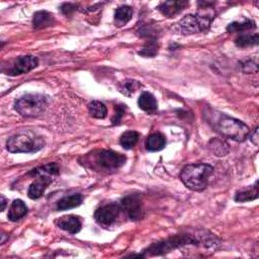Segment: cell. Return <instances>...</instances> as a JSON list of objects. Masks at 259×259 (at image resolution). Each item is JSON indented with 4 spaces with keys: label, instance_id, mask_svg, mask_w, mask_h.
I'll return each mask as SVG.
<instances>
[{
    "label": "cell",
    "instance_id": "obj_2",
    "mask_svg": "<svg viewBox=\"0 0 259 259\" xmlns=\"http://www.w3.org/2000/svg\"><path fill=\"white\" fill-rule=\"evenodd\" d=\"M212 172L213 168L209 164H189L182 169L180 179L187 188L194 191H201L206 188Z\"/></svg>",
    "mask_w": 259,
    "mask_h": 259
},
{
    "label": "cell",
    "instance_id": "obj_16",
    "mask_svg": "<svg viewBox=\"0 0 259 259\" xmlns=\"http://www.w3.org/2000/svg\"><path fill=\"white\" fill-rule=\"evenodd\" d=\"M82 201H83V196L80 193L70 194V195L64 196L57 202V209L58 210L71 209L79 206L82 203Z\"/></svg>",
    "mask_w": 259,
    "mask_h": 259
},
{
    "label": "cell",
    "instance_id": "obj_27",
    "mask_svg": "<svg viewBox=\"0 0 259 259\" xmlns=\"http://www.w3.org/2000/svg\"><path fill=\"white\" fill-rule=\"evenodd\" d=\"M158 51V45L156 40H151L146 44V46L142 49L140 52V55L145 57H154L157 54Z\"/></svg>",
    "mask_w": 259,
    "mask_h": 259
},
{
    "label": "cell",
    "instance_id": "obj_12",
    "mask_svg": "<svg viewBox=\"0 0 259 259\" xmlns=\"http://www.w3.org/2000/svg\"><path fill=\"white\" fill-rule=\"evenodd\" d=\"M188 5L187 1L179 0V1H164L159 4L158 10L165 15L166 17H174L179 14L186 6Z\"/></svg>",
    "mask_w": 259,
    "mask_h": 259
},
{
    "label": "cell",
    "instance_id": "obj_5",
    "mask_svg": "<svg viewBox=\"0 0 259 259\" xmlns=\"http://www.w3.org/2000/svg\"><path fill=\"white\" fill-rule=\"evenodd\" d=\"M38 64V60L36 57L27 55V56H20L14 59L11 65L8 67L6 74L10 76H18L21 74H25L33 70Z\"/></svg>",
    "mask_w": 259,
    "mask_h": 259
},
{
    "label": "cell",
    "instance_id": "obj_30",
    "mask_svg": "<svg viewBox=\"0 0 259 259\" xmlns=\"http://www.w3.org/2000/svg\"><path fill=\"white\" fill-rule=\"evenodd\" d=\"M249 137H250V140L251 142L257 146L258 145V141H259V134H258V127H256L253 132L249 133Z\"/></svg>",
    "mask_w": 259,
    "mask_h": 259
},
{
    "label": "cell",
    "instance_id": "obj_15",
    "mask_svg": "<svg viewBox=\"0 0 259 259\" xmlns=\"http://www.w3.org/2000/svg\"><path fill=\"white\" fill-rule=\"evenodd\" d=\"M55 17L53 14L46 10H40L34 13L32 24L34 28H45L55 24Z\"/></svg>",
    "mask_w": 259,
    "mask_h": 259
},
{
    "label": "cell",
    "instance_id": "obj_25",
    "mask_svg": "<svg viewBox=\"0 0 259 259\" xmlns=\"http://www.w3.org/2000/svg\"><path fill=\"white\" fill-rule=\"evenodd\" d=\"M59 172V166L56 163H51L48 165H45L42 167L39 168H35L33 170H31L28 174L32 175V176H38V175H56Z\"/></svg>",
    "mask_w": 259,
    "mask_h": 259
},
{
    "label": "cell",
    "instance_id": "obj_26",
    "mask_svg": "<svg viewBox=\"0 0 259 259\" xmlns=\"http://www.w3.org/2000/svg\"><path fill=\"white\" fill-rule=\"evenodd\" d=\"M235 44L240 47V48H246V47H250V46H254L258 44V33H254V34H242L239 35L236 40Z\"/></svg>",
    "mask_w": 259,
    "mask_h": 259
},
{
    "label": "cell",
    "instance_id": "obj_1",
    "mask_svg": "<svg viewBox=\"0 0 259 259\" xmlns=\"http://www.w3.org/2000/svg\"><path fill=\"white\" fill-rule=\"evenodd\" d=\"M203 115L209 125L224 138L244 142L249 136L250 128L239 119L226 115L212 108H208L204 111Z\"/></svg>",
    "mask_w": 259,
    "mask_h": 259
},
{
    "label": "cell",
    "instance_id": "obj_11",
    "mask_svg": "<svg viewBox=\"0 0 259 259\" xmlns=\"http://www.w3.org/2000/svg\"><path fill=\"white\" fill-rule=\"evenodd\" d=\"M56 225L61 229L70 234H77L81 231L82 223L79 217L74 214H67L59 218L56 221Z\"/></svg>",
    "mask_w": 259,
    "mask_h": 259
},
{
    "label": "cell",
    "instance_id": "obj_8",
    "mask_svg": "<svg viewBox=\"0 0 259 259\" xmlns=\"http://www.w3.org/2000/svg\"><path fill=\"white\" fill-rule=\"evenodd\" d=\"M120 209L123 210L127 218L132 221H138L142 219L143 210H142V201L141 197L138 194H130L124 196L120 203Z\"/></svg>",
    "mask_w": 259,
    "mask_h": 259
},
{
    "label": "cell",
    "instance_id": "obj_9",
    "mask_svg": "<svg viewBox=\"0 0 259 259\" xmlns=\"http://www.w3.org/2000/svg\"><path fill=\"white\" fill-rule=\"evenodd\" d=\"M201 4L202 6L199 7L196 14H194L197 19L200 32L206 31L210 27V24L215 17V10L212 7H210V5L206 6L204 3Z\"/></svg>",
    "mask_w": 259,
    "mask_h": 259
},
{
    "label": "cell",
    "instance_id": "obj_24",
    "mask_svg": "<svg viewBox=\"0 0 259 259\" xmlns=\"http://www.w3.org/2000/svg\"><path fill=\"white\" fill-rule=\"evenodd\" d=\"M89 114L94 118H104L107 115L106 106L97 100H93L88 104Z\"/></svg>",
    "mask_w": 259,
    "mask_h": 259
},
{
    "label": "cell",
    "instance_id": "obj_22",
    "mask_svg": "<svg viewBox=\"0 0 259 259\" xmlns=\"http://www.w3.org/2000/svg\"><path fill=\"white\" fill-rule=\"evenodd\" d=\"M140 135L136 131H126L124 132L119 139V143L123 149L128 150L132 149L139 141Z\"/></svg>",
    "mask_w": 259,
    "mask_h": 259
},
{
    "label": "cell",
    "instance_id": "obj_6",
    "mask_svg": "<svg viewBox=\"0 0 259 259\" xmlns=\"http://www.w3.org/2000/svg\"><path fill=\"white\" fill-rule=\"evenodd\" d=\"M120 210L121 209L119 204H116V203L103 204L95 210L94 218L99 225L103 227H109L115 222Z\"/></svg>",
    "mask_w": 259,
    "mask_h": 259
},
{
    "label": "cell",
    "instance_id": "obj_4",
    "mask_svg": "<svg viewBox=\"0 0 259 259\" xmlns=\"http://www.w3.org/2000/svg\"><path fill=\"white\" fill-rule=\"evenodd\" d=\"M49 105V98L41 94H26L15 101V110L26 117L40 115Z\"/></svg>",
    "mask_w": 259,
    "mask_h": 259
},
{
    "label": "cell",
    "instance_id": "obj_31",
    "mask_svg": "<svg viewBox=\"0 0 259 259\" xmlns=\"http://www.w3.org/2000/svg\"><path fill=\"white\" fill-rule=\"evenodd\" d=\"M6 201L7 199L4 197V195H1V210H4L5 209V206H6Z\"/></svg>",
    "mask_w": 259,
    "mask_h": 259
},
{
    "label": "cell",
    "instance_id": "obj_13",
    "mask_svg": "<svg viewBox=\"0 0 259 259\" xmlns=\"http://www.w3.org/2000/svg\"><path fill=\"white\" fill-rule=\"evenodd\" d=\"M178 27H179L181 33L186 34V35L200 32L197 19H196L195 15H193V14H188V15L184 16L179 21Z\"/></svg>",
    "mask_w": 259,
    "mask_h": 259
},
{
    "label": "cell",
    "instance_id": "obj_23",
    "mask_svg": "<svg viewBox=\"0 0 259 259\" xmlns=\"http://www.w3.org/2000/svg\"><path fill=\"white\" fill-rule=\"evenodd\" d=\"M256 27V24L254 20L245 18L243 21H235L230 23L227 26V30L229 32H238V31H245L249 29H254Z\"/></svg>",
    "mask_w": 259,
    "mask_h": 259
},
{
    "label": "cell",
    "instance_id": "obj_17",
    "mask_svg": "<svg viewBox=\"0 0 259 259\" xmlns=\"http://www.w3.org/2000/svg\"><path fill=\"white\" fill-rule=\"evenodd\" d=\"M256 198H258V181H256L252 186H248L237 191L234 197L235 201L237 202L251 201Z\"/></svg>",
    "mask_w": 259,
    "mask_h": 259
},
{
    "label": "cell",
    "instance_id": "obj_7",
    "mask_svg": "<svg viewBox=\"0 0 259 259\" xmlns=\"http://www.w3.org/2000/svg\"><path fill=\"white\" fill-rule=\"evenodd\" d=\"M126 157L111 150H103L98 155V164L103 170H116L124 165Z\"/></svg>",
    "mask_w": 259,
    "mask_h": 259
},
{
    "label": "cell",
    "instance_id": "obj_29",
    "mask_svg": "<svg viewBox=\"0 0 259 259\" xmlns=\"http://www.w3.org/2000/svg\"><path fill=\"white\" fill-rule=\"evenodd\" d=\"M75 9V5L72 4V3H64L62 6H61V11L66 14V15H69L71 14Z\"/></svg>",
    "mask_w": 259,
    "mask_h": 259
},
{
    "label": "cell",
    "instance_id": "obj_19",
    "mask_svg": "<svg viewBox=\"0 0 259 259\" xmlns=\"http://www.w3.org/2000/svg\"><path fill=\"white\" fill-rule=\"evenodd\" d=\"M27 212V206L21 199H15L11 203L8 210V219L12 222H15L22 217H24Z\"/></svg>",
    "mask_w": 259,
    "mask_h": 259
},
{
    "label": "cell",
    "instance_id": "obj_20",
    "mask_svg": "<svg viewBox=\"0 0 259 259\" xmlns=\"http://www.w3.org/2000/svg\"><path fill=\"white\" fill-rule=\"evenodd\" d=\"M133 15V10L127 5H122L115 9L114 12V22L117 26H122L126 24Z\"/></svg>",
    "mask_w": 259,
    "mask_h": 259
},
{
    "label": "cell",
    "instance_id": "obj_10",
    "mask_svg": "<svg viewBox=\"0 0 259 259\" xmlns=\"http://www.w3.org/2000/svg\"><path fill=\"white\" fill-rule=\"evenodd\" d=\"M52 178L49 175H38L36 176V179L29 185L27 190V195L31 199H37L39 198L47 187L51 184Z\"/></svg>",
    "mask_w": 259,
    "mask_h": 259
},
{
    "label": "cell",
    "instance_id": "obj_18",
    "mask_svg": "<svg viewBox=\"0 0 259 259\" xmlns=\"http://www.w3.org/2000/svg\"><path fill=\"white\" fill-rule=\"evenodd\" d=\"M166 139L161 133L151 134L146 141V149L150 152H158L164 149Z\"/></svg>",
    "mask_w": 259,
    "mask_h": 259
},
{
    "label": "cell",
    "instance_id": "obj_28",
    "mask_svg": "<svg viewBox=\"0 0 259 259\" xmlns=\"http://www.w3.org/2000/svg\"><path fill=\"white\" fill-rule=\"evenodd\" d=\"M124 109H125V107H124L123 104H118L116 106V113H115L114 117H112V123L113 124H118L120 122L121 117L124 113Z\"/></svg>",
    "mask_w": 259,
    "mask_h": 259
},
{
    "label": "cell",
    "instance_id": "obj_3",
    "mask_svg": "<svg viewBox=\"0 0 259 259\" xmlns=\"http://www.w3.org/2000/svg\"><path fill=\"white\" fill-rule=\"evenodd\" d=\"M45 145L41 137L33 133H21L10 137L7 140L6 148L11 153H34Z\"/></svg>",
    "mask_w": 259,
    "mask_h": 259
},
{
    "label": "cell",
    "instance_id": "obj_14",
    "mask_svg": "<svg viewBox=\"0 0 259 259\" xmlns=\"http://www.w3.org/2000/svg\"><path fill=\"white\" fill-rule=\"evenodd\" d=\"M139 107L147 113H155L158 108V103L155 96L150 92H143L138 98Z\"/></svg>",
    "mask_w": 259,
    "mask_h": 259
},
{
    "label": "cell",
    "instance_id": "obj_21",
    "mask_svg": "<svg viewBox=\"0 0 259 259\" xmlns=\"http://www.w3.org/2000/svg\"><path fill=\"white\" fill-rule=\"evenodd\" d=\"M141 87V83L134 79H125L118 83V91L123 95L131 97L139 88Z\"/></svg>",
    "mask_w": 259,
    "mask_h": 259
}]
</instances>
